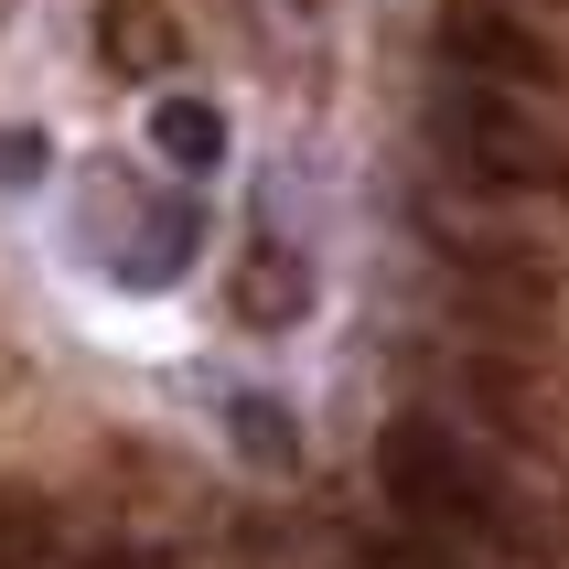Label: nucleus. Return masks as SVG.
Returning a JSON list of instances; mask_svg holds the SVG:
<instances>
[{
  "label": "nucleus",
  "mask_w": 569,
  "mask_h": 569,
  "mask_svg": "<svg viewBox=\"0 0 569 569\" xmlns=\"http://www.w3.org/2000/svg\"><path fill=\"white\" fill-rule=\"evenodd\" d=\"M430 140H441V161L462 172V183H483V193H538V183L569 172V151L548 140L538 108H527L516 87H473V76H441Z\"/></svg>",
  "instance_id": "1"
},
{
  "label": "nucleus",
  "mask_w": 569,
  "mask_h": 569,
  "mask_svg": "<svg viewBox=\"0 0 569 569\" xmlns=\"http://www.w3.org/2000/svg\"><path fill=\"white\" fill-rule=\"evenodd\" d=\"M237 322H258V333H280V322H301V301H312V269L280 248V237H258L248 258H237Z\"/></svg>",
  "instance_id": "5"
},
{
  "label": "nucleus",
  "mask_w": 569,
  "mask_h": 569,
  "mask_svg": "<svg viewBox=\"0 0 569 569\" xmlns=\"http://www.w3.org/2000/svg\"><path fill=\"white\" fill-rule=\"evenodd\" d=\"M387 495L419 516V527H441V538H506V506H495V483H483V462L451 430H430V419H409V430H387Z\"/></svg>",
  "instance_id": "2"
},
{
  "label": "nucleus",
  "mask_w": 569,
  "mask_h": 569,
  "mask_svg": "<svg viewBox=\"0 0 569 569\" xmlns=\"http://www.w3.org/2000/svg\"><path fill=\"white\" fill-rule=\"evenodd\" d=\"M441 54H451V76H473V87H516V97L559 87V54H548L527 22L483 11V0H462V11L441 22Z\"/></svg>",
  "instance_id": "3"
},
{
  "label": "nucleus",
  "mask_w": 569,
  "mask_h": 569,
  "mask_svg": "<svg viewBox=\"0 0 569 569\" xmlns=\"http://www.w3.org/2000/svg\"><path fill=\"white\" fill-rule=\"evenodd\" d=\"M43 172V129H0V183H32Z\"/></svg>",
  "instance_id": "9"
},
{
  "label": "nucleus",
  "mask_w": 569,
  "mask_h": 569,
  "mask_svg": "<svg viewBox=\"0 0 569 569\" xmlns=\"http://www.w3.org/2000/svg\"><path fill=\"white\" fill-rule=\"evenodd\" d=\"M151 140H161L172 172H216V161H226V119L204 108V97H161V108H151Z\"/></svg>",
  "instance_id": "7"
},
{
  "label": "nucleus",
  "mask_w": 569,
  "mask_h": 569,
  "mask_svg": "<svg viewBox=\"0 0 569 569\" xmlns=\"http://www.w3.org/2000/svg\"><path fill=\"white\" fill-rule=\"evenodd\" d=\"M237 441H248L258 462H290V451H301V430H290L269 398H237Z\"/></svg>",
  "instance_id": "8"
},
{
  "label": "nucleus",
  "mask_w": 569,
  "mask_h": 569,
  "mask_svg": "<svg viewBox=\"0 0 569 569\" xmlns=\"http://www.w3.org/2000/svg\"><path fill=\"white\" fill-rule=\"evenodd\" d=\"M119 237L97 248V269L129 290H161V280H183V258H193V204H172V193H129L119 204Z\"/></svg>",
  "instance_id": "4"
},
{
  "label": "nucleus",
  "mask_w": 569,
  "mask_h": 569,
  "mask_svg": "<svg viewBox=\"0 0 569 569\" xmlns=\"http://www.w3.org/2000/svg\"><path fill=\"white\" fill-rule=\"evenodd\" d=\"M97 43H108L119 76H161V64L183 54V22L161 0H97Z\"/></svg>",
  "instance_id": "6"
},
{
  "label": "nucleus",
  "mask_w": 569,
  "mask_h": 569,
  "mask_svg": "<svg viewBox=\"0 0 569 569\" xmlns=\"http://www.w3.org/2000/svg\"><path fill=\"white\" fill-rule=\"evenodd\" d=\"M398 569H462V559H398Z\"/></svg>",
  "instance_id": "10"
}]
</instances>
